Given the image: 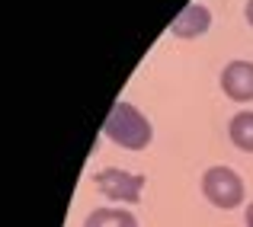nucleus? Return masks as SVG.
Here are the masks:
<instances>
[{
	"label": "nucleus",
	"instance_id": "39448f33",
	"mask_svg": "<svg viewBox=\"0 0 253 227\" xmlns=\"http://www.w3.org/2000/svg\"><path fill=\"white\" fill-rule=\"evenodd\" d=\"M211 26V13L205 3H199V0H192V3H186L183 10H179V16L170 23V36H179V38H199L205 36Z\"/></svg>",
	"mask_w": 253,
	"mask_h": 227
},
{
	"label": "nucleus",
	"instance_id": "7ed1b4c3",
	"mask_svg": "<svg viewBox=\"0 0 253 227\" xmlns=\"http://www.w3.org/2000/svg\"><path fill=\"white\" fill-rule=\"evenodd\" d=\"M93 186H96L103 195H109L112 202H138L144 189V176L141 173H128V170H119V166H106L93 176Z\"/></svg>",
	"mask_w": 253,
	"mask_h": 227
},
{
	"label": "nucleus",
	"instance_id": "f03ea898",
	"mask_svg": "<svg viewBox=\"0 0 253 227\" xmlns=\"http://www.w3.org/2000/svg\"><path fill=\"white\" fill-rule=\"evenodd\" d=\"M202 195L209 198L215 208H237V205L244 202V195H247V186H244L241 173L231 170V166L218 163V166H209V170L202 173Z\"/></svg>",
	"mask_w": 253,
	"mask_h": 227
},
{
	"label": "nucleus",
	"instance_id": "6e6552de",
	"mask_svg": "<svg viewBox=\"0 0 253 227\" xmlns=\"http://www.w3.org/2000/svg\"><path fill=\"white\" fill-rule=\"evenodd\" d=\"M244 221H247V227H253V202L247 205V218H244Z\"/></svg>",
	"mask_w": 253,
	"mask_h": 227
},
{
	"label": "nucleus",
	"instance_id": "f257e3e1",
	"mask_svg": "<svg viewBox=\"0 0 253 227\" xmlns=\"http://www.w3.org/2000/svg\"><path fill=\"white\" fill-rule=\"evenodd\" d=\"M103 135L112 138L125 151H141L151 144L154 128H151V122L144 118V112L138 106L125 103V99H116L109 115H106V122H103Z\"/></svg>",
	"mask_w": 253,
	"mask_h": 227
},
{
	"label": "nucleus",
	"instance_id": "1a4fd4ad",
	"mask_svg": "<svg viewBox=\"0 0 253 227\" xmlns=\"http://www.w3.org/2000/svg\"><path fill=\"white\" fill-rule=\"evenodd\" d=\"M247 23L253 26V0H247Z\"/></svg>",
	"mask_w": 253,
	"mask_h": 227
},
{
	"label": "nucleus",
	"instance_id": "20e7f679",
	"mask_svg": "<svg viewBox=\"0 0 253 227\" xmlns=\"http://www.w3.org/2000/svg\"><path fill=\"white\" fill-rule=\"evenodd\" d=\"M221 90L234 103H250L253 99V61H231L221 71Z\"/></svg>",
	"mask_w": 253,
	"mask_h": 227
},
{
	"label": "nucleus",
	"instance_id": "0eeeda50",
	"mask_svg": "<svg viewBox=\"0 0 253 227\" xmlns=\"http://www.w3.org/2000/svg\"><path fill=\"white\" fill-rule=\"evenodd\" d=\"M228 135L234 141V148L253 153V112H237L228 122Z\"/></svg>",
	"mask_w": 253,
	"mask_h": 227
},
{
	"label": "nucleus",
	"instance_id": "423d86ee",
	"mask_svg": "<svg viewBox=\"0 0 253 227\" xmlns=\"http://www.w3.org/2000/svg\"><path fill=\"white\" fill-rule=\"evenodd\" d=\"M84 227H138V221L125 208H96L86 215Z\"/></svg>",
	"mask_w": 253,
	"mask_h": 227
}]
</instances>
